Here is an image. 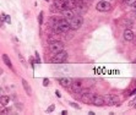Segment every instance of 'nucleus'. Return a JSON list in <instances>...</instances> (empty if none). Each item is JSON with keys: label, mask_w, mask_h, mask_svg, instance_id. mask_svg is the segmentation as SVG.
Returning <instances> with one entry per match:
<instances>
[{"label": "nucleus", "mask_w": 136, "mask_h": 115, "mask_svg": "<svg viewBox=\"0 0 136 115\" xmlns=\"http://www.w3.org/2000/svg\"><path fill=\"white\" fill-rule=\"evenodd\" d=\"M122 1H124V3H125V0H122Z\"/></svg>", "instance_id": "f704fd0d"}, {"label": "nucleus", "mask_w": 136, "mask_h": 115, "mask_svg": "<svg viewBox=\"0 0 136 115\" xmlns=\"http://www.w3.org/2000/svg\"><path fill=\"white\" fill-rule=\"evenodd\" d=\"M47 1H48V0H47Z\"/></svg>", "instance_id": "c9c22d12"}, {"label": "nucleus", "mask_w": 136, "mask_h": 115, "mask_svg": "<svg viewBox=\"0 0 136 115\" xmlns=\"http://www.w3.org/2000/svg\"><path fill=\"white\" fill-rule=\"evenodd\" d=\"M38 22H39V25L43 23V12H39V16H38Z\"/></svg>", "instance_id": "a211bd4d"}, {"label": "nucleus", "mask_w": 136, "mask_h": 115, "mask_svg": "<svg viewBox=\"0 0 136 115\" xmlns=\"http://www.w3.org/2000/svg\"><path fill=\"white\" fill-rule=\"evenodd\" d=\"M7 113H9V110H7V109H3V110H1V114H3V115L7 114Z\"/></svg>", "instance_id": "393cba45"}, {"label": "nucleus", "mask_w": 136, "mask_h": 115, "mask_svg": "<svg viewBox=\"0 0 136 115\" xmlns=\"http://www.w3.org/2000/svg\"><path fill=\"white\" fill-rule=\"evenodd\" d=\"M65 3L68 4V7L69 9H71V10H74L76 6H77V0H65Z\"/></svg>", "instance_id": "4468645a"}, {"label": "nucleus", "mask_w": 136, "mask_h": 115, "mask_svg": "<svg viewBox=\"0 0 136 115\" xmlns=\"http://www.w3.org/2000/svg\"><path fill=\"white\" fill-rule=\"evenodd\" d=\"M96 9L99 11V12H108V11L112 9V5L109 1L103 0V1H98V3H97Z\"/></svg>", "instance_id": "39448f33"}, {"label": "nucleus", "mask_w": 136, "mask_h": 115, "mask_svg": "<svg viewBox=\"0 0 136 115\" xmlns=\"http://www.w3.org/2000/svg\"><path fill=\"white\" fill-rule=\"evenodd\" d=\"M131 16H133V18H135L136 20V10H134V12L131 14Z\"/></svg>", "instance_id": "a878e982"}, {"label": "nucleus", "mask_w": 136, "mask_h": 115, "mask_svg": "<svg viewBox=\"0 0 136 115\" xmlns=\"http://www.w3.org/2000/svg\"><path fill=\"white\" fill-rule=\"evenodd\" d=\"M11 98H12L14 101H16V99H17V97H16V94H14V96H12V97H11Z\"/></svg>", "instance_id": "c756f323"}, {"label": "nucleus", "mask_w": 136, "mask_h": 115, "mask_svg": "<svg viewBox=\"0 0 136 115\" xmlns=\"http://www.w3.org/2000/svg\"><path fill=\"white\" fill-rule=\"evenodd\" d=\"M124 23H125V27L126 28H131V26H133V22L131 21H128V20H125V21H124Z\"/></svg>", "instance_id": "f3484780"}, {"label": "nucleus", "mask_w": 136, "mask_h": 115, "mask_svg": "<svg viewBox=\"0 0 136 115\" xmlns=\"http://www.w3.org/2000/svg\"><path fill=\"white\" fill-rule=\"evenodd\" d=\"M22 86H23V88H25V91H26V93L28 94V96L32 94V88H31V86L28 85V82H27L26 80H22Z\"/></svg>", "instance_id": "f8f14e48"}, {"label": "nucleus", "mask_w": 136, "mask_h": 115, "mask_svg": "<svg viewBox=\"0 0 136 115\" xmlns=\"http://www.w3.org/2000/svg\"><path fill=\"white\" fill-rule=\"evenodd\" d=\"M58 82L60 83L61 87L68 88V87H71L72 82H74V80L70 79V77H60V79H58Z\"/></svg>", "instance_id": "6e6552de"}, {"label": "nucleus", "mask_w": 136, "mask_h": 115, "mask_svg": "<svg viewBox=\"0 0 136 115\" xmlns=\"http://www.w3.org/2000/svg\"><path fill=\"white\" fill-rule=\"evenodd\" d=\"M18 56H20V60H21L22 64H25V60H23V58H22V55H18Z\"/></svg>", "instance_id": "bb28decb"}, {"label": "nucleus", "mask_w": 136, "mask_h": 115, "mask_svg": "<svg viewBox=\"0 0 136 115\" xmlns=\"http://www.w3.org/2000/svg\"><path fill=\"white\" fill-rule=\"evenodd\" d=\"M131 6H133V9H134V10H136V3H134L133 5H131Z\"/></svg>", "instance_id": "c85d7f7f"}, {"label": "nucleus", "mask_w": 136, "mask_h": 115, "mask_svg": "<svg viewBox=\"0 0 136 115\" xmlns=\"http://www.w3.org/2000/svg\"><path fill=\"white\" fill-rule=\"evenodd\" d=\"M123 37H124V39H125L126 42H133L134 38H135V34H134L133 29L126 28L125 31H124V34H123Z\"/></svg>", "instance_id": "9b49d317"}, {"label": "nucleus", "mask_w": 136, "mask_h": 115, "mask_svg": "<svg viewBox=\"0 0 136 115\" xmlns=\"http://www.w3.org/2000/svg\"><path fill=\"white\" fill-rule=\"evenodd\" d=\"M64 43L60 42V40H53L52 43H49V50L53 53V54H57L59 51H63L64 50Z\"/></svg>", "instance_id": "7ed1b4c3"}, {"label": "nucleus", "mask_w": 136, "mask_h": 115, "mask_svg": "<svg viewBox=\"0 0 136 115\" xmlns=\"http://www.w3.org/2000/svg\"><path fill=\"white\" fill-rule=\"evenodd\" d=\"M83 90V83L81 80H74V82H72L71 85V91L72 93L75 94H79L81 93V91Z\"/></svg>", "instance_id": "423d86ee"}, {"label": "nucleus", "mask_w": 136, "mask_h": 115, "mask_svg": "<svg viewBox=\"0 0 136 115\" xmlns=\"http://www.w3.org/2000/svg\"><path fill=\"white\" fill-rule=\"evenodd\" d=\"M3 60H4V62H5V65H6L7 67L12 69V64H11V60H10V58L7 56L6 54H3Z\"/></svg>", "instance_id": "dca6fc26"}, {"label": "nucleus", "mask_w": 136, "mask_h": 115, "mask_svg": "<svg viewBox=\"0 0 136 115\" xmlns=\"http://www.w3.org/2000/svg\"><path fill=\"white\" fill-rule=\"evenodd\" d=\"M69 21H70V25H71L72 29H79L83 23V18L81 15H75V16L72 18H70Z\"/></svg>", "instance_id": "20e7f679"}, {"label": "nucleus", "mask_w": 136, "mask_h": 115, "mask_svg": "<svg viewBox=\"0 0 136 115\" xmlns=\"http://www.w3.org/2000/svg\"><path fill=\"white\" fill-rule=\"evenodd\" d=\"M54 109H55V107H54V104H53V105H50L49 108L47 109V113H50V112H53Z\"/></svg>", "instance_id": "5701e85b"}, {"label": "nucleus", "mask_w": 136, "mask_h": 115, "mask_svg": "<svg viewBox=\"0 0 136 115\" xmlns=\"http://www.w3.org/2000/svg\"><path fill=\"white\" fill-rule=\"evenodd\" d=\"M105 103L108 105H118L119 103V98L114 94H109V96H105Z\"/></svg>", "instance_id": "9d476101"}, {"label": "nucleus", "mask_w": 136, "mask_h": 115, "mask_svg": "<svg viewBox=\"0 0 136 115\" xmlns=\"http://www.w3.org/2000/svg\"><path fill=\"white\" fill-rule=\"evenodd\" d=\"M92 104L96 105V107H103L105 103V98L103 96H99V94H94L92 98Z\"/></svg>", "instance_id": "0eeeda50"}, {"label": "nucleus", "mask_w": 136, "mask_h": 115, "mask_svg": "<svg viewBox=\"0 0 136 115\" xmlns=\"http://www.w3.org/2000/svg\"><path fill=\"white\" fill-rule=\"evenodd\" d=\"M61 114L65 115V114H68V112H66V110H63V112H61Z\"/></svg>", "instance_id": "7c9ffc66"}, {"label": "nucleus", "mask_w": 136, "mask_h": 115, "mask_svg": "<svg viewBox=\"0 0 136 115\" xmlns=\"http://www.w3.org/2000/svg\"><path fill=\"white\" fill-rule=\"evenodd\" d=\"M134 62H135V64H136V59H135V60H134Z\"/></svg>", "instance_id": "473e14b6"}, {"label": "nucleus", "mask_w": 136, "mask_h": 115, "mask_svg": "<svg viewBox=\"0 0 136 115\" xmlns=\"http://www.w3.org/2000/svg\"><path fill=\"white\" fill-rule=\"evenodd\" d=\"M133 94H135V96H136V90H135V91H134V92H133Z\"/></svg>", "instance_id": "2f4dec72"}, {"label": "nucleus", "mask_w": 136, "mask_h": 115, "mask_svg": "<svg viewBox=\"0 0 136 115\" xmlns=\"http://www.w3.org/2000/svg\"><path fill=\"white\" fill-rule=\"evenodd\" d=\"M57 11H59V10H58V7L53 4V5L50 6V12H57Z\"/></svg>", "instance_id": "6ab92c4d"}, {"label": "nucleus", "mask_w": 136, "mask_h": 115, "mask_svg": "<svg viewBox=\"0 0 136 115\" xmlns=\"http://www.w3.org/2000/svg\"><path fill=\"white\" fill-rule=\"evenodd\" d=\"M134 3H136V0H125V4H126V5H133Z\"/></svg>", "instance_id": "4be33fe9"}, {"label": "nucleus", "mask_w": 136, "mask_h": 115, "mask_svg": "<svg viewBox=\"0 0 136 115\" xmlns=\"http://www.w3.org/2000/svg\"><path fill=\"white\" fill-rule=\"evenodd\" d=\"M70 105H71L72 108H76V109H81V107H80L79 104H76V103H74V102H71V103H70Z\"/></svg>", "instance_id": "aec40b11"}, {"label": "nucleus", "mask_w": 136, "mask_h": 115, "mask_svg": "<svg viewBox=\"0 0 136 115\" xmlns=\"http://www.w3.org/2000/svg\"><path fill=\"white\" fill-rule=\"evenodd\" d=\"M9 102H10V98L7 97V96H5V94H1V97H0V103H1V105L5 107V105L9 104Z\"/></svg>", "instance_id": "2eb2a0df"}, {"label": "nucleus", "mask_w": 136, "mask_h": 115, "mask_svg": "<svg viewBox=\"0 0 136 115\" xmlns=\"http://www.w3.org/2000/svg\"><path fill=\"white\" fill-rule=\"evenodd\" d=\"M55 94H57V97H60V93H59V91H55Z\"/></svg>", "instance_id": "cd10ccee"}, {"label": "nucleus", "mask_w": 136, "mask_h": 115, "mask_svg": "<svg viewBox=\"0 0 136 115\" xmlns=\"http://www.w3.org/2000/svg\"><path fill=\"white\" fill-rule=\"evenodd\" d=\"M54 5L58 7V10L60 11V12H64L65 10H68V4L65 3V0H54Z\"/></svg>", "instance_id": "1a4fd4ad"}, {"label": "nucleus", "mask_w": 136, "mask_h": 115, "mask_svg": "<svg viewBox=\"0 0 136 115\" xmlns=\"http://www.w3.org/2000/svg\"><path fill=\"white\" fill-rule=\"evenodd\" d=\"M134 83H135V85H136V80H135V81H134Z\"/></svg>", "instance_id": "72a5a7b5"}, {"label": "nucleus", "mask_w": 136, "mask_h": 115, "mask_svg": "<svg viewBox=\"0 0 136 115\" xmlns=\"http://www.w3.org/2000/svg\"><path fill=\"white\" fill-rule=\"evenodd\" d=\"M66 60H68V53L65 50H63L57 53V54H54V56L50 59V62H53V64H63Z\"/></svg>", "instance_id": "f03ea898"}, {"label": "nucleus", "mask_w": 136, "mask_h": 115, "mask_svg": "<svg viewBox=\"0 0 136 115\" xmlns=\"http://www.w3.org/2000/svg\"><path fill=\"white\" fill-rule=\"evenodd\" d=\"M54 31V33H57V34H60V33H65L68 32L69 29L71 28V25H70V21H69L68 18H59V21L58 23L54 27H52Z\"/></svg>", "instance_id": "f257e3e1"}, {"label": "nucleus", "mask_w": 136, "mask_h": 115, "mask_svg": "<svg viewBox=\"0 0 136 115\" xmlns=\"http://www.w3.org/2000/svg\"><path fill=\"white\" fill-rule=\"evenodd\" d=\"M63 14H64V17H65V18L70 20V18H72L74 16H75V11L71 10V9H68V10H65Z\"/></svg>", "instance_id": "ddd939ff"}, {"label": "nucleus", "mask_w": 136, "mask_h": 115, "mask_svg": "<svg viewBox=\"0 0 136 115\" xmlns=\"http://www.w3.org/2000/svg\"><path fill=\"white\" fill-rule=\"evenodd\" d=\"M43 86H44V87H48V86H49V80H48V79H44V80H43Z\"/></svg>", "instance_id": "412c9836"}, {"label": "nucleus", "mask_w": 136, "mask_h": 115, "mask_svg": "<svg viewBox=\"0 0 136 115\" xmlns=\"http://www.w3.org/2000/svg\"><path fill=\"white\" fill-rule=\"evenodd\" d=\"M5 20H6V22H7V23H10V22H11V20H10V16H7V15H5Z\"/></svg>", "instance_id": "b1692460"}]
</instances>
